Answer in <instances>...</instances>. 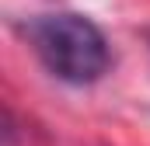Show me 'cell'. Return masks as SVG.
Listing matches in <instances>:
<instances>
[{"label":"cell","mask_w":150,"mask_h":146,"mask_svg":"<svg viewBox=\"0 0 150 146\" xmlns=\"http://www.w3.org/2000/svg\"><path fill=\"white\" fill-rule=\"evenodd\" d=\"M25 38L32 42L42 66L67 84H94L112 66V52L101 28L80 14L35 18L25 25Z\"/></svg>","instance_id":"1"}]
</instances>
